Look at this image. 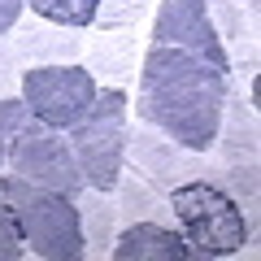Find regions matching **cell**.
Segmentation results:
<instances>
[{
	"label": "cell",
	"mask_w": 261,
	"mask_h": 261,
	"mask_svg": "<svg viewBox=\"0 0 261 261\" xmlns=\"http://www.w3.org/2000/svg\"><path fill=\"white\" fill-rule=\"evenodd\" d=\"M18 92H22V65L13 57V48L0 39V100L5 96H18Z\"/></svg>",
	"instance_id": "cell-19"
},
{
	"label": "cell",
	"mask_w": 261,
	"mask_h": 261,
	"mask_svg": "<svg viewBox=\"0 0 261 261\" xmlns=\"http://www.w3.org/2000/svg\"><path fill=\"white\" fill-rule=\"evenodd\" d=\"M113 209H118V222L130 226V222H161V226H174V209H170L166 192L140 178L135 170H122L118 174V187H113Z\"/></svg>",
	"instance_id": "cell-13"
},
{
	"label": "cell",
	"mask_w": 261,
	"mask_h": 261,
	"mask_svg": "<svg viewBox=\"0 0 261 261\" xmlns=\"http://www.w3.org/2000/svg\"><path fill=\"white\" fill-rule=\"evenodd\" d=\"M35 130H44V122L27 109L22 96H5L0 100V174L9 170V152L18 148V140H27Z\"/></svg>",
	"instance_id": "cell-15"
},
{
	"label": "cell",
	"mask_w": 261,
	"mask_h": 261,
	"mask_svg": "<svg viewBox=\"0 0 261 261\" xmlns=\"http://www.w3.org/2000/svg\"><path fill=\"white\" fill-rule=\"evenodd\" d=\"M79 226H83V257H109V244L118 235V209H113V192L100 187H83L74 196Z\"/></svg>",
	"instance_id": "cell-14"
},
{
	"label": "cell",
	"mask_w": 261,
	"mask_h": 261,
	"mask_svg": "<svg viewBox=\"0 0 261 261\" xmlns=\"http://www.w3.org/2000/svg\"><path fill=\"white\" fill-rule=\"evenodd\" d=\"M152 0H100V9H96V31H130L140 27V18L148 13Z\"/></svg>",
	"instance_id": "cell-17"
},
{
	"label": "cell",
	"mask_w": 261,
	"mask_h": 261,
	"mask_svg": "<svg viewBox=\"0 0 261 261\" xmlns=\"http://www.w3.org/2000/svg\"><path fill=\"white\" fill-rule=\"evenodd\" d=\"M22 13H27V0H0V35H9Z\"/></svg>",
	"instance_id": "cell-20"
},
{
	"label": "cell",
	"mask_w": 261,
	"mask_h": 261,
	"mask_svg": "<svg viewBox=\"0 0 261 261\" xmlns=\"http://www.w3.org/2000/svg\"><path fill=\"white\" fill-rule=\"evenodd\" d=\"M100 83L92 79V70L83 65H39V70H22V100L44 126L70 130L74 122H83V113L92 109Z\"/></svg>",
	"instance_id": "cell-6"
},
{
	"label": "cell",
	"mask_w": 261,
	"mask_h": 261,
	"mask_svg": "<svg viewBox=\"0 0 261 261\" xmlns=\"http://www.w3.org/2000/svg\"><path fill=\"white\" fill-rule=\"evenodd\" d=\"M5 192H9L13 218L22 226L27 252L44 261H79L83 257V226H79V209L70 196L35 187L18 174H5Z\"/></svg>",
	"instance_id": "cell-4"
},
{
	"label": "cell",
	"mask_w": 261,
	"mask_h": 261,
	"mask_svg": "<svg viewBox=\"0 0 261 261\" xmlns=\"http://www.w3.org/2000/svg\"><path fill=\"white\" fill-rule=\"evenodd\" d=\"M152 44L183 48V53L200 57L218 74L231 79V57H226L214 22H209V0H161L157 18H152Z\"/></svg>",
	"instance_id": "cell-9"
},
{
	"label": "cell",
	"mask_w": 261,
	"mask_h": 261,
	"mask_svg": "<svg viewBox=\"0 0 261 261\" xmlns=\"http://www.w3.org/2000/svg\"><path fill=\"white\" fill-rule=\"evenodd\" d=\"M83 70H92L96 83L126 87L140 74V35L130 31H96L92 44L83 48Z\"/></svg>",
	"instance_id": "cell-11"
},
{
	"label": "cell",
	"mask_w": 261,
	"mask_h": 261,
	"mask_svg": "<svg viewBox=\"0 0 261 261\" xmlns=\"http://www.w3.org/2000/svg\"><path fill=\"white\" fill-rule=\"evenodd\" d=\"M27 257V240H22V226L13 218L9 192H5V174H0V261H22Z\"/></svg>",
	"instance_id": "cell-18"
},
{
	"label": "cell",
	"mask_w": 261,
	"mask_h": 261,
	"mask_svg": "<svg viewBox=\"0 0 261 261\" xmlns=\"http://www.w3.org/2000/svg\"><path fill=\"white\" fill-rule=\"evenodd\" d=\"M96 9H100V0H27V13L48 18V22H57V27H74V31L92 27Z\"/></svg>",
	"instance_id": "cell-16"
},
{
	"label": "cell",
	"mask_w": 261,
	"mask_h": 261,
	"mask_svg": "<svg viewBox=\"0 0 261 261\" xmlns=\"http://www.w3.org/2000/svg\"><path fill=\"white\" fill-rule=\"evenodd\" d=\"M126 166L140 178H148L157 192L187 183V178H205L209 174V152H192L183 144H174L166 130L135 122L126 126Z\"/></svg>",
	"instance_id": "cell-7"
},
{
	"label": "cell",
	"mask_w": 261,
	"mask_h": 261,
	"mask_svg": "<svg viewBox=\"0 0 261 261\" xmlns=\"http://www.w3.org/2000/svg\"><path fill=\"white\" fill-rule=\"evenodd\" d=\"M140 87H135V113L140 122L166 130L174 144L192 152H209L222 122L226 100V74L200 57L170 44H148L140 65Z\"/></svg>",
	"instance_id": "cell-1"
},
{
	"label": "cell",
	"mask_w": 261,
	"mask_h": 261,
	"mask_svg": "<svg viewBox=\"0 0 261 261\" xmlns=\"http://www.w3.org/2000/svg\"><path fill=\"white\" fill-rule=\"evenodd\" d=\"M9 170L18 178H27V183H35V187L70 196V200L87 187L83 170H79V157L70 148V140H65V130H53V126L18 140V148L9 152Z\"/></svg>",
	"instance_id": "cell-8"
},
{
	"label": "cell",
	"mask_w": 261,
	"mask_h": 261,
	"mask_svg": "<svg viewBox=\"0 0 261 261\" xmlns=\"http://www.w3.org/2000/svg\"><path fill=\"white\" fill-rule=\"evenodd\" d=\"M166 200L174 209V226L187 240L192 257L214 261V257H231L244 244H252L244 209L218 183H209V178H187V183L170 187Z\"/></svg>",
	"instance_id": "cell-3"
},
{
	"label": "cell",
	"mask_w": 261,
	"mask_h": 261,
	"mask_svg": "<svg viewBox=\"0 0 261 261\" xmlns=\"http://www.w3.org/2000/svg\"><path fill=\"white\" fill-rule=\"evenodd\" d=\"M9 48L18 57L22 70H39V65H74L83 57V31L57 27L48 18L22 13L9 31Z\"/></svg>",
	"instance_id": "cell-10"
},
{
	"label": "cell",
	"mask_w": 261,
	"mask_h": 261,
	"mask_svg": "<svg viewBox=\"0 0 261 261\" xmlns=\"http://www.w3.org/2000/svg\"><path fill=\"white\" fill-rule=\"evenodd\" d=\"M209 183H218L235 205L244 209L248 235L257 240L261 226V126L257 109L244 100L240 83L226 79V100H222V122H218L214 148H209Z\"/></svg>",
	"instance_id": "cell-2"
},
{
	"label": "cell",
	"mask_w": 261,
	"mask_h": 261,
	"mask_svg": "<svg viewBox=\"0 0 261 261\" xmlns=\"http://www.w3.org/2000/svg\"><path fill=\"white\" fill-rule=\"evenodd\" d=\"M126 109H130L126 87H105V92H96L83 122H74L65 135L87 187H100V192L118 187V174L126 170V126H130Z\"/></svg>",
	"instance_id": "cell-5"
},
{
	"label": "cell",
	"mask_w": 261,
	"mask_h": 261,
	"mask_svg": "<svg viewBox=\"0 0 261 261\" xmlns=\"http://www.w3.org/2000/svg\"><path fill=\"white\" fill-rule=\"evenodd\" d=\"M113 261H192V248L178 235V226L161 222H130L109 244Z\"/></svg>",
	"instance_id": "cell-12"
}]
</instances>
